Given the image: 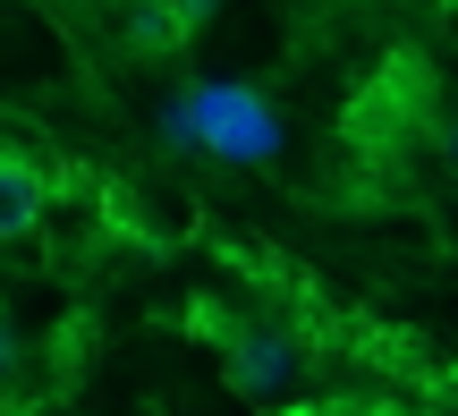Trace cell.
<instances>
[{"instance_id": "1", "label": "cell", "mask_w": 458, "mask_h": 416, "mask_svg": "<svg viewBox=\"0 0 458 416\" xmlns=\"http://www.w3.org/2000/svg\"><path fill=\"white\" fill-rule=\"evenodd\" d=\"M170 145H204L213 162L229 170H263L280 153V111L255 94V85H238V77H204V85H187L179 102H170Z\"/></svg>"}, {"instance_id": "2", "label": "cell", "mask_w": 458, "mask_h": 416, "mask_svg": "<svg viewBox=\"0 0 458 416\" xmlns=\"http://www.w3.org/2000/svg\"><path fill=\"white\" fill-rule=\"evenodd\" d=\"M204 340H221L229 391H238V400H280V391L297 383V340H280L272 323H246V332H204Z\"/></svg>"}, {"instance_id": "3", "label": "cell", "mask_w": 458, "mask_h": 416, "mask_svg": "<svg viewBox=\"0 0 458 416\" xmlns=\"http://www.w3.org/2000/svg\"><path fill=\"white\" fill-rule=\"evenodd\" d=\"M43 204H51L43 170L17 162V153H0V247H9V238H26L34 221H43Z\"/></svg>"}, {"instance_id": "4", "label": "cell", "mask_w": 458, "mask_h": 416, "mask_svg": "<svg viewBox=\"0 0 458 416\" xmlns=\"http://www.w3.org/2000/svg\"><path fill=\"white\" fill-rule=\"evenodd\" d=\"M128 43L136 51H170V43H187V26H179L170 0H136V9H128Z\"/></svg>"}, {"instance_id": "5", "label": "cell", "mask_w": 458, "mask_h": 416, "mask_svg": "<svg viewBox=\"0 0 458 416\" xmlns=\"http://www.w3.org/2000/svg\"><path fill=\"white\" fill-rule=\"evenodd\" d=\"M170 9H179V26H187V34H196V26H204V17H213V9H221V0H170Z\"/></svg>"}, {"instance_id": "6", "label": "cell", "mask_w": 458, "mask_h": 416, "mask_svg": "<svg viewBox=\"0 0 458 416\" xmlns=\"http://www.w3.org/2000/svg\"><path fill=\"white\" fill-rule=\"evenodd\" d=\"M263 416H331V408H314V400H297V408H263Z\"/></svg>"}, {"instance_id": "7", "label": "cell", "mask_w": 458, "mask_h": 416, "mask_svg": "<svg viewBox=\"0 0 458 416\" xmlns=\"http://www.w3.org/2000/svg\"><path fill=\"white\" fill-rule=\"evenodd\" d=\"M9 357H17V340H9V323H0V366H9Z\"/></svg>"}]
</instances>
